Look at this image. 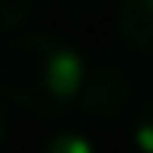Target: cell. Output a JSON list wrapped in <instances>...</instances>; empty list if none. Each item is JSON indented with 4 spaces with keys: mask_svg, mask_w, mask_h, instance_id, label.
Wrapping results in <instances>:
<instances>
[{
    "mask_svg": "<svg viewBox=\"0 0 153 153\" xmlns=\"http://www.w3.org/2000/svg\"><path fill=\"white\" fill-rule=\"evenodd\" d=\"M85 61L50 32H25L0 43V100L32 117H64L78 103Z\"/></svg>",
    "mask_w": 153,
    "mask_h": 153,
    "instance_id": "1",
    "label": "cell"
},
{
    "mask_svg": "<svg viewBox=\"0 0 153 153\" xmlns=\"http://www.w3.org/2000/svg\"><path fill=\"white\" fill-rule=\"evenodd\" d=\"M132 96H135V85H132V78L125 75L117 64H96V68L85 64V78H82L75 107H82L89 117L111 121V117L125 114V107L132 103Z\"/></svg>",
    "mask_w": 153,
    "mask_h": 153,
    "instance_id": "2",
    "label": "cell"
},
{
    "mask_svg": "<svg viewBox=\"0 0 153 153\" xmlns=\"http://www.w3.org/2000/svg\"><path fill=\"white\" fill-rule=\"evenodd\" d=\"M117 36L135 53H150V46H153V0H121V7H117Z\"/></svg>",
    "mask_w": 153,
    "mask_h": 153,
    "instance_id": "3",
    "label": "cell"
},
{
    "mask_svg": "<svg viewBox=\"0 0 153 153\" xmlns=\"http://www.w3.org/2000/svg\"><path fill=\"white\" fill-rule=\"evenodd\" d=\"M43 153H100V150H96V143H93L85 132H78V128H61V132H53V135L43 143Z\"/></svg>",
    "mask_w": 153,
    "mask_h": 153,
    "instance_id": "4",
    "label": "cell"
},
{
    "mask_svg": "<svg viewBox=\"0 0 153 153\" xmlns=\"http://www.w3.org/2000/svg\"><path fill=\"white\" fill-rule=\"evenodd\" d=\"M32 4L36 0H0V36L25 25V18L32 14Z\"/></svg>",
    "mask_w": 153,
    "mask_h": 153,
    "instance_id": "5",
    "label": "cell"
},
{
    "mask_svg": "<svg viewBox=\"0 0 153 153\" xmlns=\"http://www.w3.org/2000/svg\"><path fill=\"white\" fill-rule=\"evenodd\" d=\"M135 139H139V153H150V107H143L135 117Z\"/></svg>",
    "mask_w": 153,
    "mask_h": 153,
    "instance_id": "6",
    "label": "cell"
},
{
    "mask_svg": "<svg viewBox=\"0 0 153 153\" xmlns=\"http://www.w3.org/2000/svg\"><path fill=\"white\" fill-rule=\"evenodd\" d=\"M4 135H7V125H4V100H0V146H4Z\"/></svg>",
    "mask_w": 153,
    "mask_h": 153,
    "instance_id": "7",
    "label": "cell"
}]
</instances>
